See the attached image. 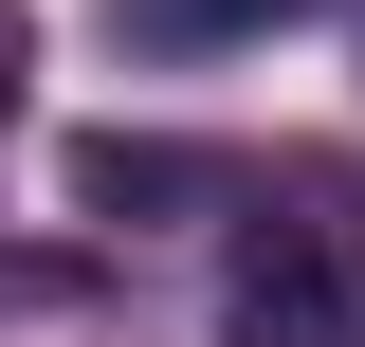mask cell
Instances as JSON below:
<instances>
[{"label": "cell", "instance_id": "1", "mask_svg": "<svg viewBox=\"0 0 365 347\" xmlns=\"http://www.w3.org/2000/svg\"><path fill=\"white\" fill-rule=\"evenodd\" d=\"M220 347H365V256L347 219H274L220 293Z\"/></svg>", "mask_w": 365, "mask_h": 347}, {"label": "cell", "instance_id": "2", "mask_svg": "<svg viewBox=\"0 0 365 347\" xmlns=\"http://www.w3.org/2000/svg\"><path fill=\"white\" fill-rule=\"evenodd\" d=\"M220 183H237L220 146H165V129H91L73 146V201L91 219H182V201H220Z\"/></svg>", "mask_w": 365, "mask_h": 347}, {"label": "cell", "instance_id": "3", "mask_svg": "<svg viewBox=\"0 0 365 347\" xmlns=\"http://www.w3.org/2000/svg\"><path fill=\"white\" fill-rule=\"evenodd\" d=\"M274 19H311V0H110V37H146V55H220V37H274Z\"/></svg>", "mask_w": 365, "mask_h": 347}, {"label": "cell", "instance_id": "4", "mask_svg": "<svg viewBox=\"0 0 365 347\" xmlns=\"http://www.w3.org/2000/svg\"><path fill=\"white\" fill-rule=\"evenodd\" d=\"M19 91H37V19L0 0V129H19Z\"/></svg>", "mask_w": 365, "mask_h": 347}]
</instances>
